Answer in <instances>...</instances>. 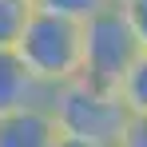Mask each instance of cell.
Segmentation results:
<instances>
[{
    "label": "cell",
    "instance_id": "obj_12",
    "mask_svg": "<svg viewBox=\"0 0 147 147\" xmlns=\"http://www.w3.org/2000/svg\"><path fill=\"white\" fill-rule=\"evenodd\" d=\"M32 4H36V0H32Z\"/></svg>",
    "mask_w": 147,
    "mask_h": 147
},
{
    "label": "cell",
    "instance_id": "obj_3",
    "mask_svg": "<svg viewBox=\"0 0 147 147\" xmlns=\"http://www.w3.org/2000/svg\"><path fill=\"white\" fill-rule=\"evenodd\" d=\"M139 48L143 44L135 40L123 8L111 0L92 20L80 24V76L92 84H103V88H115L119 76L127 72V64L139 56Z\"/></svg>",
    "mask_w": 147,
    "mask_h": 147
},
{
    "label": "cell",
    "instance_id": "obj_7",
    "mask_svg": "<svg viewBox=\"0 0 147 147\" xmlns=\"http://www.w3.org/2000/svg\"><path fill=\"white\" fill-rule=\"evenodd\" d=\"M32 8H36L32 0H0V48H16Z\"/></svg>",
    "mask_w": 147,
    "mask_h": 147
},
{
    "label": "cell",
    "instance_id": "obj_10",
    "mask_svg": "<svg viewBox=\"0 0 147 147\" xmlns=\"http://www.w3.org/2000/svg\"><path fill=\"white\" fill-rule=\"evenodd\" d=\"M119 8L131 24V32H135V40L147 48V0H119Z\"/></svg>",
    "mask_w": 147,
    "mask_h": 147
},
{
    "label": "cell",
    "instance_id": "obj_6",
    "mask_svg": "<svg viewBox=\"0 0 147 147\" xmlns=\"http://www.w3.org/2000/svg\"><path fill=\"white\" fill-rule=\"evenodd\" d=\"M115 96L127 107V115H147V48H139V56L127 64V72L115 84Z\"/></svg>",
    "mask_w": 147,
    "mask_h": 147
},
{
    "label": "cell",
    "instance_id": "obj_9",
    "mask_svg": "<svg viewBox=\"0 0 147 147\" xmlns=\"http://www.w3.org/2000/svg\"><path fill=\"white\" fill-rule=\"evenodd\" d=\"M111 147H147V115H127Z\"/></svg>",
    "mask_w": 147,
    "mask_h": 147
},
{
    "label": "cell",
    "instance_id": "obj_13",
    "mask_svg": "<svg viewBox=\"0 0 147 147\" xmlns=\"http://www.w3.org/2000/svg\"><path fill=\"white\" fill-rule=\"evenodd\" d=\"M115 4H119V0H115Z\"/></svg>",
    "mask_w": 147,
    "mask_h": 147
},
{
    "label": "cell",
    "instance_id": "obj_11",
    "mask_svg": "<svg viewBox=\"0 0 147 147\" xmlns=\"http://www.w3.org/2000/svg\"><path fill=\"white\" fill-rule=\"evenodd\" d=\"M52 147H99V143H88V139H76V135H56Z\"/></svg>",
    "mask_w": 147,
    "mask_h": 147
},
{
    "label": "cell",
    "instance_id": "obj_8",
    "mask_svg": "<svg viewBox=\"0 0 147 147\" xmlns=\"http://www.w3.org/2000/svg\"><path fill=\"white\" fill-rule=\"evenodd\" d=\"M111 0H36V8H44L52 16H64V20H76V24H84V20H92L99 8H107Z\"/></svg>",
    "mask_w": 147,
    "mask_h": 147
},
{
    "label": "cell",
    "instance_id": "obj_1",
    "mask_svg": "<svg viewBox=\"0 0 147 147\" xmlns=\"http://www.w3.org/2000/svg\"><path fill=\"white\" fill-rule=\"evenodd\" d=\"M48 107H52V115H56L60 135H76V139H88V143H99V147L115 143L123 119H127V107L119 103L115 88L92 84L84 76L52 88Z\"/></svg>",
    "mask_w": 147,
    "mask_h": 147
},
{
    "label": "cell",
    "instance_id": "obj_5",
    "mask_svg": "<svg viewBox=\"0 0 147 147\" xmlns=\"http://www.w3.org/2000/svg\"><path fill=\"white\" fill-rule=\"evenodd\" d=\"M48 88L28 72V64L20 60L16 48H0V115L16 111L28 103H48Z\"/></svg>",
    "mask_w": 147,
    "mask_h": 147
},
{
    "label": "cell",
    "instance_id": "obj_4",
    "mask_svg": "<svg viewBox=\"0 0 147 147\" xmlns=\"http://www.w3.org/2000/svg\"><path fill=\"white\" fill-rule=\"evenodd\" d=\"M60 135L48 103H28L0 115V147H52Z\"/></svg>",
    "mask_w": 147,
    "mask_h": 147
},
{
    "label": "cell",
    "instance_id": "obj_2",
    "mask_svg": "<svg viewBox=\"0 0 147 147\" xmlns=\"http://www.w3.org/2000/svg\"><path fill=\"white\" fill-rule=\"evenodd\" d=\"M16 52L28 64V72L52 92L80 76V24L52 16L44 8H32L24 32L16 40Z\"/></svg>",
    "mask_w": 147,
    "mask_h": 147
}]
</instances>
